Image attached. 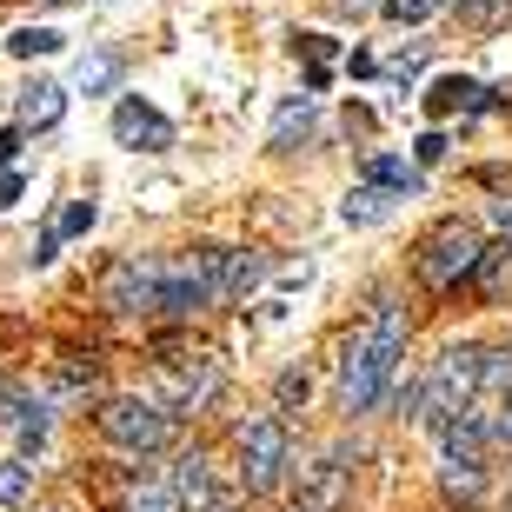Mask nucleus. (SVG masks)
Instances as JSON below:
<instances>
[{"mask_svg":"<svg viewBox=\"0 0 512 512\" xmlns=\"http://www.w3.org/2000/svg\"><path fill=\"white\" fill-rule=\"evenodd\" d=\"M74 87H80V94H114V87H120V54L94 47V54L74 67Z\"/></svg>","mask_w":512,"mask_h":512,"instance_id":"obj_17","label":"nucleus"},{"mask_svg":"<svg viewBox=\"0 0 512 512\" xmlns=\"http://www.w3.org/2000/svg\"><path fill=\"white\" fill-rule=\"evenodd\" d=\"M200 512H233V499H207V506H200Z\"/></svg>","mask_w":512,"mask_h":512,"instance_id":"obj_35","label":"nucleus"},{"mask_svg":"<svg viewBox=\"0 0 512 512\" xmlns=\"http://www.w3.org/2000/svg\"><path fill=\"white\" fill-rule=\"evenodd\" d=\"M413 153H419V167H433V160H446V140H439V133H426Z\"/></svg>","mask_w":512,"mask_h":512,"instance_id":"obj_32","label":"nucleus"},{"mask_svg":"<svg viewBox=\"0 0 512 512\" xmlns=\"http://www.w3.org/2000/svg\"><path fill=\"white\" fill-rule=\"evenodd\" d=\"M60 47H67V40H60L54 27H14V34H7V54H14V60H34V54H60Z\"/></svg>","mask_w":512,"mask_h":512,"instance_id":"obj_22","label":"nucleus"},{"mask_svg":"<svg viewBox=\"0 0 512 512\" xmlns=\"http://www.w3.org/2000/svg\"><path fill=\"white\" fill-rule=\"evenodd\" d=\"M333 7H340V14H373L380 0H333Z\"/></svg>","mask_w":512,"mask_h":512,"instance_id":"obj_34","label":"nucleus"},{"mask_svg":"<svg viewBox=\"0 0 512 512\" xmlns=\"http://www.w3.org/2000/svg\"><path fill=\"white\" fill-rule=\"evenodd\" d=\"M114 140L120 147H133V153H167L173 147V120L153 107V100H140V94H127L114 107Z\"/></svg>","mask_w":512,"mask_h":512,"instance_id":"obj_7","label":"nucleus"},{"mask_svg":"<svg viewBox=\"0 0 512 512\" xmlns=\"http://www.w3.org/2000/svg\"><path fill=\"white\" fill-rule=\"evenodd\" d=\"M160 273H167V266L153 260V253H127V260L107 273V306H114V313H147V306L160 300Z\"/></svg>","mask_w":512,"mask_h":512,"instance_id":"obj_6","label":"nucleus"},{"mask_svg":"<svg viewBox=\"0 0 512 512\" xmlns=\"http://www.w3.org/2000/svg\"><path fill=\"white\" fill-rule=\"evenodd\" d=\"M60 114H67V87H54V80H27L20 87V107H14V120L27 133H47V127H60Z\"/></svg>","mask_w":512,"mask_h":512,"instance_id":"obj_10","label":"nucleus"},{"mask_svg":"<svg viewBox=\"0 0 512 512\" xmlns=\"http://www.w3.org/2000/svg\"><path fill=\"white\" fill-rule=\"evenodd\" d=\"M213 386H220V360L200 353L193 366H180V373L167 380V406H173V413H193V406H207V399H213Z\"/></svg>","mask_w":512,"mask_h":512,"instance_id":"obj_9","label":"nucleus"},{"mask_svg":"<svg viewBox=\"0 0 512 512\" xmlns=\"http://www.w3.org/2000/svg\"><path fill=\"white\" fill-rule=\"evenodd\" d=\"M340 493H346V453H326L320 466L306 473V506L333 512V506H340Z\"/></svg>","mask_w":512,"mask_h":512,"instance_id":"obj_13","label":"nucleus"},{"mask_svg":"<svg viewBox=\"0 0 512 512\" xmlns=\"http://www.w3.org/2000/svg\"><path fill=\"white\" fill-rule=\"evenodd\" d=\"M260 280H266V260H260V253H247V260H233V266H227V293H233V300H247Z\"/></svg>","mask_w":512,"mask_h":512,"instance_id":"obj_23","label":"nucleus"},{"mask_svg":"<svg viewBox=\"0 0 512 512\" xmlns=\"http://www.w3.org/2000/svg\"><path fill=\"white\" fill-rule=\"evenodd\" d=\"M20 193H27V180L20 173H0V207H20Z\"/></svg>","mask_w":512,"mask_h":512,"instance_id":"obj_31","label":"nucleus"},{"mask_svg":"<svg viewBox=\"0 0 512 512\" xmlns=\"http://www.w3.org/2000/svg\"><path fill=\"white\" fill-rule=\"evenodd\" d=\"M399 360H406V313L393 300H380V313L366 320V333L346 346V366H340V399L346 413H373L393 386Z\"/></svg>","mask_w":512,"mask_h":512,"instance_id":"obj_1","label":"nucleus"},{"mask_svg":"<svg viewBox=\"0 0 512 512\" xmlns=\"http://www.w3.org/2000/svg\"><path fill=\"white\" fill-rule=\"evenodd\" d=\"M173 493L187 499V506H207V499H213V466H207V453H180V459H173Z\"/></svg>","mask_w":512,"mask_h":512,"instance_id":"obj_15","label":"nucleus"},{"mask_svg":"<svg viewBox=\"0 0 512 512\" xmlns=\"http://www.w3.org/2000/svg\"><path fill=\"white\" fill-rule=\"evenodd\" d=\"M419 67H426V40H413V47H399V54L386 60V74H393V80H413Z\"/></svg>","mask_w":512,"mask_h":512,"instance_id":"obj_26","label":"nucleus"},{"mask_svg":"<svg viewBox=\"0 0 512 512\" xmlns=\"http://www.w3.org/2000/svg\"><path fill=\"white\" fill-rule=\"evenodd\" d=\"M512 393V353H479V393L473 399H506Z\"/></svg>","mask_w":512,"mask_h":512,"instance_id":"obj_20","label":"nucleus"},{"mask_svg":"<svg viewBox=\"0 0 512 512\" xmlns=\"http://www.w3.org/2000/svg\"><path fill=\"white\" fill-rule=\"evenodd\" d=\"M286 466H293V459H286V426L273 413L247 419V426H240V479H247V493H273L286 479Z\"/></svg>","mask_w":512,"mask_h":512,"instance_id":"obj_5","label":"nucleus"},{"mask_svg":"<svg viewBox=\"0 0 512 512\" xmlns=\"http://www.w3.org/2000/svg\"><path fill=\"white\" fill-rule=\"evenodd\" d=\"M127 512H187V499L173 493V479H140L127 499Z\"/></svg>","mask_w":512,"mask_h":512,"instance_id":"obj_19","label":"nucleus"},{"mask_svg":"<svg viewBox=\"0 0 512 512\" xmlns=\"http://www.w3.org/2000/svg\"><path fill=\"white\" fill-rule=\"evenodd\" d=\"M94 220H100L94 200H74V207L60 213V233H94Z\"/></svg>","mask_w":512,"mask_h":512,"instance_id":"obj_27","label":"nucleus"},{"mask_svg":"<svg viewBox=\"0 0 512 512\" xmlns=\"http://www.w3.org/2000/svg\"><path fill=\"white\" fill-rule=\"evenodd\" d=\"M306 393H313V380H306V373H280V386H273V399H280V406H306Z\"/></svg>","mask_w":512,"mask_h":512,"instance_id":"obj_28","label":"nucleus"},{"mask_svg":"<svg viewBox=\"0 0 512 512\" xmlns=\"http://www.w3.org/2000/svg\"><path fill=\"white\" fill-rule=\"evenodd\" d=\"M399 200H406V193H393V187H373V180H360V187H353V193L340 200V220H346V227H380V220L399 207Z\"/></svg>","mask_w":512,"mask_h":512,"instance_id":"obj_12","label":"nucleus"},{"mask_svg":"<svg viewBox=\"0 0 512 512\" xmlns=\"http://www.w3.org/2000/svg\"><path fill=\"white\" fill-rule=\"evenodd\" d=\"M506 7H512V0H459V14H466V20H479V27H493V20L506 14Z\"/></svg>","mask_w":512,"mask_h":512,"instance_id":"obj_29","label":"nucleus"},{"mask_svg":"<svg viewBox=\"0 0 512 512\" xmlns=\"http://www.w3.org/2000/svg\"><path fill=\"white\" fill-rule=\"evenodd\" d=\"M20 147H27V127H20V120H14V127H0V160H14Z\"/></svg>","mask_w":512,"mask_h":512,"instance_id":"obj_30","label":"nucleus"},{"mask_svg":"<svg viewBox=\"0 0 512 512\" xmlns=\"http://www.w3.org/2000/svg\"><path fill=\"white\" fill-rule=\"evenodd\" d=\"M27 479H34V466L7 459V466H0V506H20V499H27Z\"/></svg>","mask_w":512,"mask_h":512,"instance_id":"obj_24","label":"nucleus"},{"mask_svg":"<svg viewBox=\"0 0 512 512\" xmlns=\"http://www.w3.org/2000/svg\"><path fill=\"white\" fill-rule=\"evenodd\" d=\"M493 227H499V240L512 247V200H493Z\"/></svg>","mask_w":512,"mask_h":512,"instance_id":"obj_33","label":"nucleus"},{"mask_svg":"<svg viewBox=\"0 0 512 512\" xmlns=\"http://www.w3.org/2000/svg\"><path fill=\"white\" fill-rule=\"evenodd\" d=\"M100 433L114 446H127V453H160L173 439V413L153 406V399H107L100 406Z\"/></svg>","mask_w":512,"mask_h":512,"instance_id":"obj_4","label":"nucleus"},{"mask_svg":"<svg viewBox=\"0 0 512 512\" xmlns=\"http://www.w3.org/2000/svg\"><path fill=\"white\" fill-rule=\"evenodd\" d=\"M433 7H439V0H380V14L399 20V27H419V20H433Z\"/></svg>","mask_w":512,"mask_h":512,"instance_id":"obj_25","label":"nucleus"},{"mask_svg":"<svg viewBox=\"0 0 512 512\" xmlns=\"http://www.w3.org/2000/svg\"><path fill=\"white\" fill-rule=\"evenodd\" d=\"M0 419H7V426L20 433V446H27V453H40V446H47V406H27V399H7V406H0Z\"/></svg>","mask_w":512,"mask_h":512,"instance_id":"obj_18","label":"nucleus"},{"mask_svg":"<svg viewBox=\"0 0 512 512\" xmlns=\"http://www.w3.org/2000/svg\"><path fill=\"white\" fill-rule=\"evenodd\" d=\"M313 127H320V107H313V94H286V100H280V114H273L266 147H273V153H293V140H306Z\"/></svg>","mask_w":512,"mask_h":512,"instance_id":"obj_11","label":"nucleus"},{"mask_svg":"<svg viewBox=\"0 0 512 512\" xmlns=\"http://www.w3.org/2000/svg\"><path fill=\"white\" fill-rule=\"evenodd\" d=\"M54 7H60V0H54Z\"/></svg>","mask_w":512,"mask_h":512,"instance_id":"obj_37","label":"nucleus"},{"mask_svg":"<svg viewBox=\"0 0 512 512\" xmlns=\"http://www.w3.org/2000/svg\"><path fill=\"white\" fill-rule=\"evenodd\" d=\"M479 260V233L473 227H439L433 240H426V253H419V273L433 286H453L459 273H473Z\"/></svg>","mask_w":512,"mask_h":512,"instance_id":"obj_8","label":"nucleus"},{"mask_svg":"<svg viewBox=\"0 0 512 512\" xmlns=\"http://www.w3.org/2000/svg\"><path fill=\"white\" fill-rule=\"evenodd\" d=\"M473 273H479V286L499 300V293H506V280H512V247H479Z\"/></svg>","mask_w":512,"mask_h":512,"instance_id":"obj_21","label":"nucleus"},{"mask_svg":"<svg viewBox=\"0 0 512 512\" xmlns=\"http://www.w3.org/2000/svg\"><path fill=\"white\" fill-rule=\"evenodd\" d=\"M439 433V479H446V493L459 499H473L479 486H486V419L479 413H453V419H439L433 426Z\"/></svg>","mask_w":512,"mask_h":512,"instance_id":"obj_2","label":"nucleus"},{"mask_svg":"<svg viewBox=\"0 0 512 512\" xmlns=\"http://www.w3.org/2000/svg\"><path fill=\"white\" fill-rule=\"evenodd\" d=\"M360 180H373V187H393V193H419V167H406L399 153H366Z\"/></svg>","mask_w":512,"mask_h":512,"instance_id":"obj_16","label":"nucleus"},{"mask_svg":"<svg viewBox=\"0 0 512 512\" xmlns=\"http://www.w3.org/2000/svg\"><path fill=\"white\" fill-rule=\"evenodd\" d=\"M479 393V346H446L433 366V380H426V393H419V419L426 426H439V419L466 413Z\"/></svg>","mask_w":512,"mask_h":512,"instance_id":"obj_3","label":"nucleus"},{"mask_svg":"<svg viewBox=\"0 0 512 512\" xmlns=\"http://www.w3.org/2000/svg\"><path fill=\"white\" fill-rule=\"evenodd\" d=\"M453 107H473V114H486V107H493V94H486V87H473V80H439V87H433V94H426V114H433V120H446V114H453Z\"/></svg>","mask_w":512,"mask_h":512,"instance_id":"obj_14","label":"nucleus"},{"mask_svg":"<svg viewBox=\"0 0 512 512\" xmlns=\"http://www.w3.org/2000/svg\"><path fill=\"white\" fill-rule=\"evenodd\" d=\"M300 512H313V506H300Z\"/></svg>","mask_w":512,"mask_h":512,"instance_id":"obj_36","label":"nucleus"}]
</instances>
